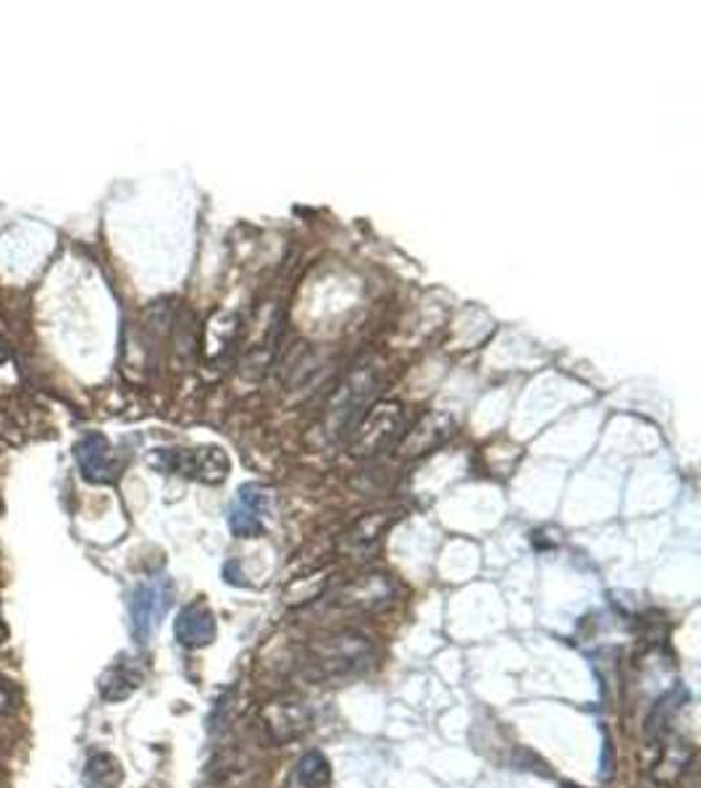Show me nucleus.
<instances>
[{
	"label": "nucleus",
	"instance_id": "obj_1",
	"mask_svg": "<svg viewBox=\"0 0 701 788\" xmlns=\"http://www.w3.org/2000/svg\"><path fill=\"white\" fill-rule=\"evenodd\" d=\"M171 603H173L171 578L156 576L143 581V584L137 586L129 599V629H132V639H135L139 646L150 644V639L156 637V631L160 629V620H163L166 612L171 610Z\"/></svg>",
	"mask_w": 701,
	"mask_h": 788
},
{
	"label": "nucleus",
	"instance_id": "obj_2",
	"mask_svg": "<svg viewBox=\"0 0 701 788\" xmlns=\"http://www.w3.org/2000/svg\"><path fill=\"white\" fill-rule=\"evenodd\" d=\"M371 657V641L358 637V633H339V637L320 641L310 650L313 667L326 678H342L365 671Z\"/></svg>",
	"mask_w": 701,
	"mask_h": 788
},
{
	"label": "nucleus",
	"instance_id": "obj_3",
	"mask_svg": "<svg viewBox=\"0 0 701 788\" xmlns=\"http://www.w3.org/2000/svg\"><path fill=\"white\" fill-rule=\"evenodd\" d=\"M405 429V407L399 403H378L358 426L350 439V452L355 458H373L384 452Z\"/></svg>",
	"mask_w": 701,
	"mask_h": 788
},
{
	"label": "nucleus",
	"instance_id": "obj_4",
	"mask_svg": "<svg viewBox=\"0 0 701 788\" xmlns=\"http://www.w3.org/2000/svg\"><path fill=\"white\" fill-rule=\"evenodd\" d=\"M156 463L169 473L205 481V484H222L229 473V458L222 447H197V450H156Z\"/></svg>",
	"mask_w": 701,
	"mask_h": 788
},
{
	"label": "nucleus",
	"instance_id": "obj_5",
	"mask_svg": "<svg viewBox=\"0 0 701 788\" xmlns=\"http://www.w3.org/2000/svg\"><path fill=\"white\" fill-rule=\"evenodd\" d=\"M265 516H269V494H265V489H260L256 484L242 486L229 510L231 533L239 539L260 537Z\"/></svg>",
	"mask_w": 701,
	"mask_h": 788
},
{
	"label": "nucleus",
	"instance_id": "obj_6",
	"mask_svg": "<svg viewBox=\"0 0 701 788\" xmlns=\"http://www.w3.org/2000/svg\"><path fill=\"white\" fill-rule=\"evenodd\" d=\"M75 458L82 476L90 484H113L118 479V465L113 460L111 444L103 434H87L75 447Z\"/></svg>",
	"mask_w": 701,
	"mask_h": 788
},
{
	"label": "nucleus",
	"instance_id": "obj_7",
	"mask_svg": "<svg viewBox=\"0 0 701 788\" xmlns=\"http://www.w3.org/2000/svg\"><path fill=\"white\" fill-rule=\"evenodd\" d=\"M173 639L184 650H203L216 639V618L205 603H192L173 620Z\"/></svg>",
	"mask_w": 701,
	"mask_h": 788
},
{
	"label": "nucleus",
	"instance_id": "obj_8",
	"mask_svg": "<svg viewBox=\"0 0 701 788\" xmlns=\"http://www.w3.org/2000/svg\"><path fill=\"white\" fill-rule=\"evenodd\" d=\"M139 684H143V671L132 660H118L100 676L98 689L105 702H124L139 689Z\"/></svg>",
	"mask_w": 701,
	"mask_h": 788
},
{
	"label": "nucleus",
	"instance_id": "obj_9",
	"mask_svg": "<svg viewBox=\"0 0 701 788\" xmlns=\"http://www.w3.org/2000/svg\"><path fill=\"white\" fill-rule=\"evenodd\" d=\"M373 386H376V382H373L371 373H355V376H350V382H347V386L342 392H339L337 403L331 405V416L333 420H337V431H344L350 429L352 418H355V407L365 403V397L373 392Z\"/></svg>",
	"mask_w": 701,
	"mask_h": 788
},
{
	"label": "nucleus",
	"instance_id": "obj_10",
	"mask_svg": "<svg viewBox=\"0 0 701 788\" xmlns=\"http://www.w3.org/2000/svg\"><path fill=\"white\" fill-rule=\"evenodd\" d=\"M392 520L394 516H389V513H369V516L360 518L358 524L347 531L342 547L352 554H363L373 550V547L378 544V539H382V533L389 529Z\"/></svg>",
	"mask_w": 701,
	"mask_h": 788
},
{
	"label": "nucleus",
	"instance_id": "obj_11",
	"mask_svg": "<svg viewBox=\"0 0 701 788\" xmlns=\"http://www.w3.org/2000/svg\"><path fill=\"white\" fill-rule=\"evenodd\" d=\"M347 605H360L363 610L371 607H384L392 603V581L389 576H369L352 584L344 594Z\"/></svg>",
	"mask_w": 701,
	"mask_h": 788
},
{
	"label": "nucleus",
	"instance_id": "obj_12",
	"mask_svg": "<svg viewBox=\"0 0 701 788\" xmlns=\"http://www.w3.org/2000/svg\"><path fill=\"white\" fill-rule=\"evenodd\" d=\"M295 784L299 788H324L331 784V765L320 752H308L295 767Z\"/></svg>",
	"mask_w": 701,
	"mask_h": 788
},
{
	"label": "nucleus",
	"instance_id": "obj_13",
	"mask_svg": "<svg viewBox=\"0 0 701 788\" xmlns=\"http://www.w3.org/2000/svg\"><path fill=\"white\" fill-rule=\"evenodd\" d=\"M84 776L95 788H116L118 780H122V767H118L116 757L111 754L98 752L87 759Z\"/></svg>",
	"mask_w": 701,
	"mask_h": 788
},
{
	"label": "nucleus",
	"instance_id": "obj_14",
	"mask_svg": "<svg viewBox=\"0 0 701 788\" xmlns=\"http://www.w3.org/2000/svg\"><path fill=\"white\" fill-rule=\"evenodd\" d=\"M11 710H13V691L9 689V684L0 678V714H5Z\"/></svg>",
	"mask_w": 701,
	"mask_h": 788
},
{
	"label": "nucleus",
	"instance_id": "obj_15",
	"mask_svg": "<svg viewBox=\"0 0 701 788\" xmlns=\"http://www.w3.org/2000/svg\"><path fill=\"white\" fill-rule=\"evenodd\" d=\"M5 641V626H3V616H0V644Z\"/></svg>",
	"mask_w": 701,
	"mask_h": 788
}]
</instances>
